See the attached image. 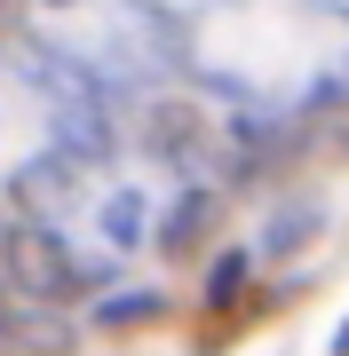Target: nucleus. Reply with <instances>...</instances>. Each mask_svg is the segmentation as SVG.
Returning a JSON list of instances; mask_svg holds the SVG:
<instances>
[{
  "label": "nucleus",
  "mask_w": 349,
  "mask_h": 356,
  "mask_svg": "<svg viewBox=\"0 0 349 356\" xmlns=\"http://www.w3.org/2000/svg\"><path fill=\"white\" fill-rule=\"evenodd\" d=\"M8 285L40 293V301H72L95 285V269H79L56 229H8Z\"/></svg>",
  "instance_id": "nucleus-1"
},
{
  "label": "nucleus",
  "mask_w": 349,
  "mask_h": 356,
  "mask_svg": "<svg viewBox=\"0 0 349 356\" xmlns=\"http://www.w3.org/2000/svg\"><path fill=\"white\" fill-rule=\"evenodd\" d=\"M207 222H215V191H191L175 206V222H167V254H183L191 238H207Z\"/></svg>",
  "instance_id": "nucleus-2"
},
{
  "label": "nucleus",
  "mask_w": 349,
  "mask_h": 356,
  "mask_svg": "<svg viewBox=\"0 0 349 356\" xmlns=\"http://www.w3.org/2000/svg\"><path fill=\"white\" fill-rule=\"evenodd\" d=\"M246 269H254V261H246V254H222V261H215V277H207V309H231V301H238V285H246Z\"/></svg>",
  "instance_id": "nucleus-3"
},
{
  "label": "nucleus",
  "mask_w": 349,
  "mask_h": 356,
  "mask_svg": "<svg viewBox=\"0 0 349 356\" xmlns=\"http://www.w3.org/2000/svg\"><path fill=\"white\" fill-rule=\"evenodd\" d=\"M159 317V293H135V301H104V325H151Z\"/></svg>",
  "instance_id": "nucleus-4"
},
{
  "label": "nucleus",
  "mask_w": 349,
  "mask_h": 356,
  "mask_svg": "<svg viewBox=\"0 0 349 356\" xmlns=\"http://www.w3.org/2000/svg\"><path fill=\"white\" fill-rule=\"evenodd\" d=\"M334 356H349V325H341V341H334Z\"/></svg>",
  "instance_id": "nucleus-5"
}]
</instances>
